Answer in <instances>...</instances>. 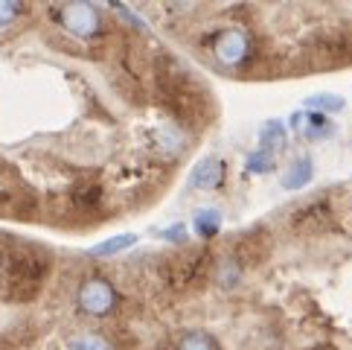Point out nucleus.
Returning a JSON list of instances; mask_svg holds the SVG:
<instances>
[{
    "mask_svg": "<svg viewBox=\"0 0 352 350\" xmlns=\"http://www.w3.org/2000/svg\"><path fill=\"white\" fill-rule=\"evenodd\" d=\"M53 18L76 39H96L105 27V18L94 3H65L53 12Z\"/></svg>",
    "mask_w": 352,
    "mask_h": 350,
    "instance_id": "4",
    "label": "nucleus"
},
{
    "mask_svg": "<svg viewBox=\"0 0 352 350\" xmlns=\"http://www.w3.org/2000/svg\"><path fill=\"white\" fill-rule=\"evenodd\" d=\"M192 231L201 236V240H212V236H219V231H221V214L216 207L198 210V214L192 216Z\"/></svg>",
    "mask_w": 352,
    "mask_h": 350,
    "instance_id": "12",
    "label": "nucleus"
},
{
    "mask_svg": "<svg viewBox=\"0 0 352 350\" xmlns=\"http://www.w3.org/2000/svg\"><path fill=\"white\" fill-rule=\"evenodd\" d=\"M210 53L224 70H245L254 59V41L242 27H224L212 35Z\"/></svg>",
    "mask_w": 352,
    "mask_h": 350,
    "instance_id": "1",
    "label": "nucleus"
},
{
    "mask_svg": "<svg viewBox=\"0 0 352 350\" xmlns=\"http://www.w3.org/2000/svg\"><path fill=\"white\" fill-rule=\"evenodd\" d=\"M245 167H248V172H254V175H259V172H271V169H274V155H268V152H262V149H256V152H250V155H248Z\"/></svg>",
    "mask_w": 352,
    "mask_h": 350,
    "instance_id": "17",
    "label": "nucleus"
},
{
    "mask_svg": "<svg viewBox=\"0 0 352 350\" xmlns=\"http://www.w3.org/2000/svg\"><path fill=\"white\" fill-rule=\"evenodd\" d=\"M175 347L178 350H219V342L204 330H186Z\"/></svg>",
    "mask_w": 352,
    "mask_h": 350,
    "instance_id": "15",
    "label": "nucleus"
},
{
    "mask_svg": "<svg viewBox=\"0 0 352 350\" xmlns=\"http://www.w3.org/2000/svg\"><path fill=\"white\" fill-rule=\"evenodd\" d=\"M306 108L309 111H318V114H332V111H341L344 108V99L338 94H314L306 99Z\"/></svg>",
    "mask_w": 352,
    "mask_h": 350,
    "instance_id": "16",
    "label": "nucleus"
},
{
    "mask_svg": "<svg viewBox=\"0 0 352 350\" xmlns=\"http://www.w3.org/2000/svg\"><path fill=\"white\" fill-rule=\"evenodd\" d=\"M148 141H152V149L155 152H160V155H166V158H178L184 149H186V137H184V132L175 126H157V129H152V134H148Z\"/></svg>",
    "mask_w": 352,
    "mask_h": 350,
    "instance_id": "9",
    "label": "nucleus"
},
{
    "mask_svg": "<svg viewBox=\"0 0 352 350\" xmlns=\"http://www.w3.org/2000/svg\"><path fill=\"white\" fill-rule=\"evenodd\" d=\"M288 126H292V132H297L300 137H306V141H323V137H329L335 129L332 123L326 120V114H318V111H297V114H292V120H288Z\"/></svg>",
    "mask_w": 352,
    "mask_h": 350,
    "instance_id": "7",
    "label": "nucleus"
},
{
    "mask_svg": "<svg viewBox=\"0 0 352 350\" xmlns=\"http://www.w3.org/2000/svg\"><path fill=\"white\" fill-rule=\"evenodd\" d=\"M131 245H137V236L134 234H120V236H111V240L94 245L91 257H114V254L125 251V248H131Z\"/></svg>",
    "mask_w": 352,
    "mask_h": 350,
    "instance_id": "13",
    "label": "nucleus"
},
{
    "mask_svg": "<svg viewBox=\"0 0 352 350\" xmlns=\"http://www.w3.org/2000/svg\"><path fill=\"white\" fill-rule=\"evenodd\" d=\"M221 181H224V161L216 158V155L201 158L195 164V169H192V175H190L192 190H204V193L219 190Z\"/></svg>",
    "mask_w": 352,
    "mask_h": 350,
    "instance_id": "8",
    "label": "nucleus"
},
{
    "mask_svg": "<svg viewBox=\"0 0 352 350\" xmlns=\"http://www.w3.org/2000/svg\"><path fill=\"white\" fill-rule=\"evenodd\" d=\"M311 175H314L311 158H309V155L297 158L294 164L288 167V172L283 175V190H303V187L311 181Z\"/></svg>",
    "mask_w": 352,
    "mask_h": 350,
    "instance_id": "10",
    "label": "nucleus"
},
{
    "mask_svg": "<svg viewBox=\"0 0 352 350\" xmlns=\"http://www.w3.org/2000/svg\"><path fill=\"white\" fill-rule=\"evenodd\" d=\"M117 304H120V295L114 289V283L105 280V278H87V280H82L79 292H76L79 312H85V316H91V318L111 316V312L117 309Z\"/></svg>",
    "mask_w": 352,
    "mask_h": 350,
    "instance_id": "3",
    "label": "nucleus"
},
{
    "mask_svg": "<svg viewBox=\"0 0 352 350\" xmlns=\"http://www.w3.org/2000/svg\"><path fill=\"white\" fill-rule=\"evenodd\" d=\"M332 222H335V207L329 205V198L320 196V198H311V202H306L303 207H297L288 225H292V231L309 236V234L326 231Z\"/></svg>",
    "mask_w": 352,
    "mask_h": 350,
    "instance_id": "5",
    "label": "nucleus"
},
{
    "mask_svg": "<svg viewBox=\"0 0 352 350\" xmlns=\"http://www.w3.org/2000/svg\"><path fill=\"white\" fill-rule=\"evenodd\" d=\"M160 236H163V240H169V243H184L186 240V228H184V225H172V228L160 231Z\"/></svg>",
    "mask_w": 352,
    "mask_h": 350,
    "instance_id": "19",
    "label": "nucleus"
},
{
    "mask_svg": "<svg viewBox=\"0 0 352 350\" xmlns=\"http://www.w3.org/2000/svg\"><path fill=\"white\" fill-rule=\"evenodd\" d=\"M207 266V254L198 251V254H178V257H166V262L160 266L163 280L169 286H186L192 283L195 278H201V271Z\"/></svg>",
    "mask_w": 352,
    "mask_h": 350,
    "instance_id": "6",
    "label": "nucleus"
},
{
    "mask_svg": "<svg viewBox=\"0 0 352 350\" xmlns=\"http://www.w3.org/2000/svg\"><path fill=\"white\" fill-rule=\"evenodd\" d=\"M67 350H117L102 333H79L67 342Z\"/></svg>",
    "mask_w": 352,
    "mask_h": 350,
    "instance_id": "14",
    "label": "nucleus"
},
{
    "mask_svg": "<svg viewBox=\"0 0 352 350\" xmlns=\"http://www.w3.org/2000/svg\"><path fill=\"white\" fill-rule=\"evenodd\" d=\"M21 15V6L18 3H0V30L9 27L12 21H15Z\"/></svg>",
    "mask_w": 352,
    "mask_h": 350,
    "instance_id": "18",
    "label": "nucleus"
},
{
    "mask_svg": "<svg viewBox=\"0 0 352 350\" xmlns=\"http://www.w3.org/2000/svg\"><path fill=\"white\" fill-rule=\"evenodd\" d=\"M259 149L262 152H268V155H276L280 149H285V143H288V134H285V126L280 120H271V123H265L262 126V132H259Z\"/></svg>",
    "mask_w": 352,
    "mask_h": 350,
    "instance_id": "11",
    "label": "nucleus"
},
{
    "mask_svg": "<svg viewBox=\"0 0 352 350\" xmlns=\"http://www.w3.org/2000/svg\"><path fill=\"white\" fill-rule=\"evenodd\" d=\"M47 274V260L38 254H15L9 260V289L15 298H32Z\"/></svg>",
    "mask_w": 352,
    "mask_h": 350,
    "instance_id": "2",
    "label": "nucleus"
}]
</instances>
